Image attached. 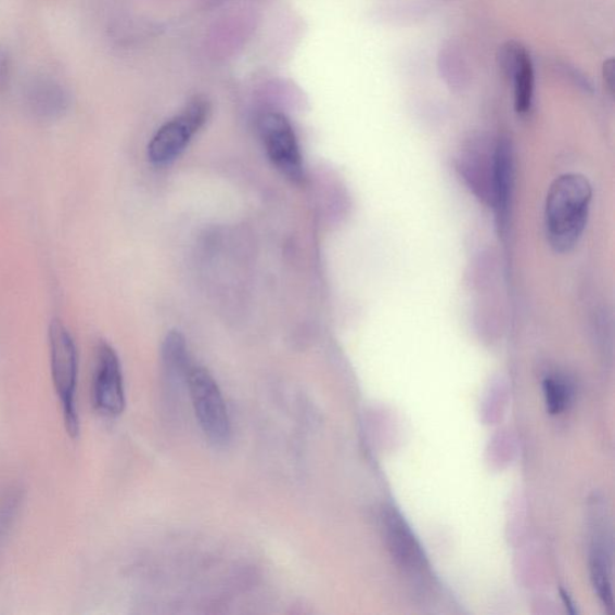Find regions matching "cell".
I'll use <instances>...</instances> for the list:
<instances>
[{
  "label": "cell",
  "mask_w": 615,
  "mask_h": 615,
  "mask_svg": "<svg viewBox=\"0 0 615 615\" xmlns=\"http://www.w3.org/2000/svg\"><path fill=\"white\" fill-rule=\"evenodd\" d=\"M592 200L585 176L565 174L553 182L544 209L546 236L556 253L574 249L584 234Z\"/></svg>",
  "instance_id": "1"
},
{
  "label": "cell",
  "mask_w": 615,
  "mask_h": 615,
  "mask_svg": "<svg viewBox=\"0 0 615 615\" xmlns=\"http://www.w3.org/2000/svg\"><path fill=\"white\" fill-rule=\"evenodd\" d=\"M49 345L52 383L61 400L65 430L76 439L81 432L76 401L78 357L73 335L60 319L50 323Z\"/></svg>",
  "instance_id": "2"
},
{
  "label": "cell",
  "mask_w": 615,
  "mask_h": 615,
  "mask_svg": "<svg viewBox=\"0 0 615 615\" xmlns=\"http://www.w3.org/2000/svg\"><path fill=\"white\" fill-rule=\"evenodd\" d=\"M210 115L207 99L196 97L156 132L149 144V161L155 166H166L180 158L196 133L204 128Z\"/></svg>",
  "instance_id": "3"
},
{
  "label": "cell",
  "mask_w": 615,
  "mask_h": 615,
  "mask_svg": "<svg viewBox=\"0 0 615 615\" xmlns=\"http://www.w3.org/2000/svg\"><path fill=\"white\" fill-rule=\"evenodd\" d=\"M190 396L201 428L215 444L229 441V413L214 376L203 367H192L187 377Z\"/></svg>",
  "instance_id": "4"
},
{
  "label": "cell",
  "mask_w": 615,
  "mask_h": 615,
  "mask_svg": "<svg viewBox=\"0 0 615 615\" xmlns=\"http://www.w3.org/2000/svg\"><path fill=\"white\" fill-rule=\"evenodd\" d=\"M260 136L268 158L289 180L305 181V165L296 132L290 120L277 112H268L259 123Z\"/></svg>",
  "instance_id": "5"
},
{
  "label": "cell",
  "mask_w": 615,
  "mask_h": 615,
  "mask_svg": "<svg viewBox=\"0 0 615 615\" xmlns=\"http://www.w3.org/2000/svg\"><path fill=\"white\" fill-rule=\"evenodd\" d=\"M93 405L106 417H118L126 408L125 380L119 357L106 343H99L92 386Z\"/></svg>",
  "instance_id": "6"
},
{
  "label": "cell",
  "mask_w": 615,
  "mask_h": 615,
  "mask_svg": "<svg viewBox=\"0 0 615 615\" xmlns=\"http://www.w3.org/2000/svg\"><path fill=\"white\" fill-rule=\"evenodd\" d=\"M505 69L513 80L514 107L525 114L531 107L534 94V66L530 54L521 44L511 43L504 54Z\"/></svg>",
  "instance_id": "7"
},
{
  "label": "cell",
  "mask_w": 615,
  "mask_h": 615,
  "mask_svg": "<svg viewBox=\"0 0 615 615\" xmlns=\"http://www.w3.org/2000/svg\"><path fill=\"white\" fill-rule=\"evenodd\" d=\"M513 185V158L509 141L501 140L495 149L494 177H491V201L497 209L501 226L508 215Z\"/></svg>",
  "instance_id": "8"
},
{
  "label": "cell",
  "mask_w": 615,
  "mask_h": 615,
  "mask_svg": "<svg viewBox=\"0 0 615 615\" xmlns=\"http://www.w3.org/2000/svg\"><path fill=\"white\" fill-rule=\"evenodd\" d=\"M385 525L387 540L397 561L410 572H421L424 567V558L406 522H402L396 511H387Z\"/></svg>",
  "instance_id": "9"
},
{
  "label": "cell",
  "mask_w": 615,
  "mask_h": 615,
  "mask_svg": "<svg viewBox=\"0 0 615 615\" xmlns=\"http://www.w3.org/2000/svg\"><path fill=\"white\" fill-rule=\"evenodd\" d=\"M26 99L30 114L44 120L57 119L68 108V97L64 89L42 78L30 84Z\"/></svg>",
  "instance_id": "10"
},
{
  "label": "cell",
  "mask_w": 615,
  "mask_h": 615,
  "mask_svg": "<svg viewBox=\"0 0 615 615\" xmlns=\"http://www.w3.org/2000/svg\"><path fill=\"white\" fill-rule=\"evenodd\" d=\"M163 361L167 373L176 379H185L192 369L187 342L180 332L166 335L163 344Z\"/></svg>",
  "instance_id": "11"
},
{
  "label": "cell",
  "mask_w": 615,
  "mask_h": 615,
  "mask_svg": "<svg viewBox=\"0 0 615 615\" xmlns=\"http://www.w3.org/2000/svg\"><path fill=\"white\" fill-rule=\"evenodd\" d=\"M24 499V490L17 486L9 487L0 495V548L4 546L14 528Z\"/></svg>",
  "instance_id": "12"
},
{
  "label": "cell",
  "mask_w": 615,
  "mask_h": 615,
  "mask_svg": "<svg viewBox=\"0 0 615 615\" xmlns=\"http://www.w3.org/2000/svg\"><path fill=\"white\" fill-rule=\"evenodd\" d=\"M591 578L600 599L606 606L613 607L610 566L605 553L599 550L598 544L591 556Z\"/></svg>",
  "instance_id": "13"
},
{
  "label": "cell",
  "mask_w": 615,
  "mask_h": 615,
  "mask_svg": "<svg viewBox=\"0 0 615 615\" xmlns=\"http://www.w3.org/2000/svg\"><path fill=\"white\" fill-rule=\"evenodd\" d=\"M544 398L548 411L552 415L561 413L567 405V390L562 382L556 379H546L543 383Z\"/></svg>",
  "instance_id": "14"
},
{
  "label": "cell",
  "mask_w": 615,
  "mask_h": 615,
  "mask_svg": "<svg viewBox=\"0 0 615 615\" xmlns=\"http://www.w3.org/2000/svg\"><path fill=\"white\" fill-rule=\"evenodd\" d=\"M10 62L5 51H0V91L5 88L9 81Z\"/></svg>",
  "instance_id": "15"
},
{
  "label": "cell",
  "mask_w": 615,
  "mask_h": 615,
  "mask_svg": "<svg viewBox=\"0 0 615 615\" xmlns=\"http://www.w3.org/2000/svg\"><path fill=\"white\" fill-rule=\"evenodd\" d=\"M613 76H614V65L613 61H610L605 64V78L606 82L613 88Z\"/></svg>",
  "instance_id": "16"
}]
</instances>
